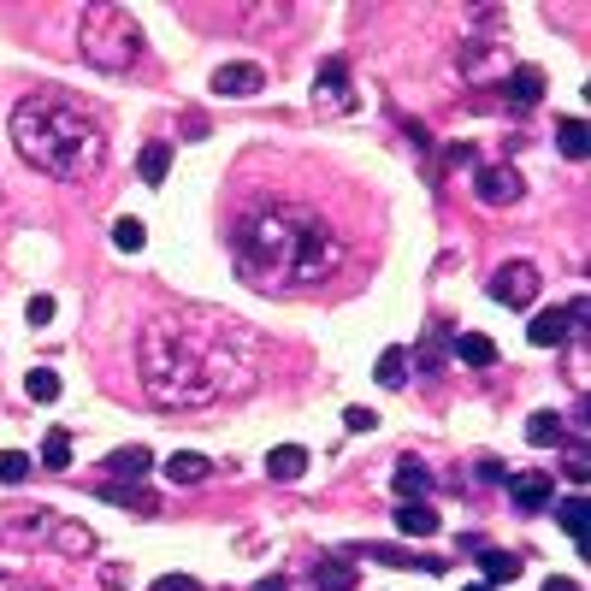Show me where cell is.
Returning a JSON list of instances; mask_svg holds the SVG:
<instances>
[{
	"mask_svg": "<svg viewBox=\"0 0 591 591\" xmlns=\"http://www.w3.org/2000/svg\"><path fill=\"white\" fill-rule=\"evenodd\" d=\"M261 337L237 320L172 308L136 337V373L160 408H213L261 385Z\"/></svg>",
	"mask_w": 591,
	"mask_h": 591,
	"instance_id": "cell-1",
	"label": "cell"
},
{
	"mask_svg": "<svg viewBox=\"0 0 591 591\" xmlns=\"http://www.w3.org/2000/svg\"><path fill=\"white\" fill-rule=\"evenodd\" d=\"M237 249V278L261 296H290V290H320L343 266V237L320 207L308 201H266L249 207L231 231Z\"/></svg>",
	"mask_w": 591,
	"mask_h": 591,
	"instance_id": "cell-2",
	"label": "cell"
},
{
	"mask_svg": "<svg viewBox=\"0 0 591 591\" xmlns=\"http://www.w3.org/2000/svg\"><path fill=\"white\" fill-rule=\"evenodd\" d=\"M12 142H18V154H24L36 172H48V178H60V184L95 178L101 160H107V131H101V119H95L77 95H66V89H36V95H24V101L12 107Z\"/></svg>",
	"mask_w": 591,
	"mask_h": 591,
	"instance_id": "cell-3",
	"label": "cell"
},
{
	"mask_svg": "<svg viewBox=\"0 0 591 591\" xmlns=\"http://www.w3.org/2000/svg\"><path fill=\"white\" fill-rule=\"evenodd\" d=\"M77 48H83V60L95 71H131L142 60V24L125 6H83Z\"/></svg>",
	"mask_w": 591,
	"mask_h": 591,
	"instance_id": "cell-4",
	"label": "cell"
},
{
	"mask_svg": "<svg viewBox=\"0 0 591 591\" xmlns=\"http://www.w3.org/2000/svg\"><path fill=\"white\" fill-rule=\"evenodd\" d=\"M48 538V550H66V556H89L95 550V532L89 526H77V521H66V515H24V521H6V538Z\"/></svg>",
	"mask_w": 591,
	"mask_h": 591,
	"instance_id": "cell-5",
	"label": "cell"
},
{
	"mask_svg": "<svg viewBox=\"0 0 591 591\" xmlns=\"http://www.w3.org/2000/svg\"><path fill=\"white\" fill-rule=\"evenodd\" d=\"M538 266L532 261H509L497 278H491V302H503V308H532L538 302Z\"/></svg>",
	"mask_w": 591,
	"mask_h": 591,
	"instance_id": "cell-6",
	"label": "cell"
},
{
	"mask_svg": "<svg viewBox=\"0 0 591 591\" xmlns=\"http://www.w3.org/2000/svg\"><path fill=\"white\" fill-rule=\"evenodd\" d=\"M473 190H479V201H491V207H509V201H521V172L515 166H479L473 172Z\"/></svg>",
	"mask_w": 591,
	"mask_h": 591,
	"instance_id": "cell-7",
	"label": "cell"
},
{
	"mask_svg": "<svg viewBox=\"0 0 591 591\" xmlns=\"http://www.w3.org/2000/svg\"><path fill=\"white\" fill-rule=\"evenodd\" d=\"M266 89V71L255 60H231V66L213 71V95H261Z\"/></svg>",
	"mask_w": 591,
	"mask_h": 591,
	"instance_id": "cell-8",
	"label": "cell"
},
{
	"mask_svg": "<svg viewBox=\"0 0 591 591\" xmlns=\"http://www.w3.org/2000/svg\"><path fill=\"white\" fill-rule=\"evenodd\" d=\"M314 101L331 107V113H349V107H355V95H349V66H343V60H326L320 83H314Z\"/></svg>",
	"mask_w": 591,
	"mask_h": 591,
	"instance_id": "cell-9",
	"label": "cell"
},
{
	"mask_svg": "<svg viewBox=\"0 0 591 591\" xmlns=\"http://www.w3.org/2000/svg\"><path fill=\"white\" fill-rule=\"evenodd\" d=\"M568 326H574L568 308H544V314H532L526 337H532V349H562V343H568Z\"/></svg>",
	"mask_w": 591,
	"mask_h": 591,
	"instance_id": "cell-10",
	"label": "cell"
},
{
	"mask_svg": "<svg viewBox=\"0 0 591 591\" xmlns=\"http://www.w3.org/2000/svg\"><path fill=\"white\" fill-rule=\"evenodd\" d=\"M426 491H432V473H426V461L402 456V461H396V497H402V503H420Z\"/></svg>",
	"mask_w": 591,
	"mask_h": 591,
	"instance_id": "cell-11",
	"label": "cell"
},
{
	"mask_svg": "<svg viewBox=\"0 0 591 591\" xmlns=\"http://www.w3.org/2000/svg\"><path fill=\"white\" fill-rule=\"evenodd\" d=\"M479 568H485V586H509V580L521 574V556H515V550H491V544H479Z\"/></svg>",
	"mask_w": 591,
	"mask_h": 591,
	"instance_id": "cell-12",
	"label": "cell"
},
{
	"mask_svg": "<svg viewBox=\"0 0 591 591\" xmlns=\"http://www.w3.org/2000/svg\"><path fill=\"white\" fill-rule=\"evenodd\" d=\"M266 473H272L278 485H290V479H302V473H308V450H302V444H278V450L266 456Z\"/></svg>",
	"mask_w": 591,
	"mask_h": 591,
	"instance_id": "cell-13",
	"label": "cell"
},
{
	"mask_svg": "<svg viewBox=\"0 0 591 591\" xmlns=\"http://www.w3.org/2000/svg\"><path fill=\"white\" fill-rule=\"evenodd\" d=\"M396 532L432 538V532H438V509H432V503H396Z\"/></svg>",
	"mask_w": 591,
	"mask_h": 591,
	"instance_id": "cell-14",
	"label": "cell"
},
{
	"mask_svg": "<svg viewBox=\"0 0 591 591\" xmlns=\"http://www.w3.org/2000/svg\"><path fill=\"white\" fill-rule=\"evenodd\" d=\"M509 491H515V503H521V509H544L556 485H550V473H515V479H509Z\"/></svg>",
	"mask_w": 591,
	"mask_h": 591,
	"instance_id": "cell-15",
	"label": "cell"
},
{
	"mask_svg": "<svg viewBox=\"0 0 591 591\" xmlns=\"http://www.w3.org/2000/svg\"><path fill=\"white\" fill-rule=\"evenodd\" d=\"M148 467H154V456H148V450H113V456H107V473H113V479H142V473H148Z\"/></svg>",
	"mask_w": 591,
	"mask_h": 591,
	"instance_id": "cell-16",
	"label": "cell"
},
{
	"mask_svg": "<svg viewBox=\"0 0 591 591\" xmlns=\"http://www.w3.org/2000/svg\"><path fill=\"white\" fill-rule=\"evenodd\" d=\"M456 355L467 361V367H491V361H497V343H491L485 331H461V337H456Z\"/></svg>",
	"mask_w": 591,
	"mask_h": 591,
	"instance_id": "cell-17",
	"label": "cell"
},
{
	"mask_svg": "<svg viewBox=\"0 0 591 591\" xmlns=\"http://www.w3.org/2000/svg\"><path fill=\"white\" fill-rule=\"evenodd\" d=\"M314 586L320 591H355V568L337 562V556H326V562H314Z\"/></svg>",
	"mask_w": 591,
	"mask_h": 591,
	"instance_id": "cell-18",
	"label": "cell"
},
{
	"mask_svg": "<svg viewBox=\"0 0 591 591\" xmlns=\"http://www.w3.org/2000/svg\"><path fill=\"white\" fill-rule=\"evenodd\" d=\"M556 521H562V532L586 550V497H562V503H556Z\"/></svg>",
	"mask_w": 591,
	"mask_h": 591,
	"instance_id": "cell-19",
	"label": "cell"
},
{
	"mask_svg": "<svg viewBox=\"0 0 591 591\" xmlns=\"http://www.w3.org/2000/svg\"><path fill=\"white\" fill-rule=\"evenodd\" d=\"M207 473H213V461L207 456H172L166 461V479H172V485H201Z\"/></svg>",
	"mask_w": 591,
	"mask_h": 591,
	"instance_id": "cell-20",
	"label": "cell"
},
{
	"mask_svg": "<svg viewBox=\"0 0 591 591\" xmlns=\"http://www.w3.org/2000/svg\"><path fill=\"white\" fill-rule=\"evenodd\" d=\"M526 444H538V450H550V444H562V414H532L526 420Z\"/></svg>",
	"mask_w": 591,
	"mask_h": 591,
	"instance_id": "cell-21",
	"label": "cell"
},
{
	"mask_svg": "<svg viewBox=\"0 0 591 591\" xmlns=\"http://www.w3.org/2000/svg\"><path fill=\"white\" fill-rule=\"evenodd\" d=\"M538 95H544V77H538V71H509V101H515V107H538Z\"/></svg>",
	"mask_w": 591,
	"mask_h": 591,
	"instance_id": "cell-22",
	"label": "cell"
},
{
	"mask_svg": "<svg viewBox=\"0 0 591 591\" xmlns=\"http://www.w3.org/2000/svg\"><path fill=\"white\" fill-rule=\"evenodd\" d=\"M166 166H172V148H166V142H148L136 172H142V184H166Z\"/></svg>",
	"mask_w": 591,
	"mask_h": 591,
	"instance_id": "cell-23",
	"label": "cell"
},
{
	"mask_svg": "<svg viewBox=\"0 0 591 591\" xmlns=\"http://www.w3.org/2000/svg\"><path fill=\"white\" fill-rule=\"evenodd\" d=\"M379 385H385V391L408 385V349H385V355H379Z\"/></svg>",
	"mask_w": 591,
	"mask_h": 591,
	"instance_id": "cell-24",
	"label": "cell"
},
{
	"mask_svg": "<svg viewBox=\"0 0 591 591\" xmlns=\"http://www.w3.org/2000/svg\"><path fill=\"white\" fill-rule=\"evenodd\" d=\"M556 148H562L568 160H586V125H580V119H562V125H556Z\"/></svg>",
	"mask_w": 591,
	"mask_h": 591,
	"instance_id": "cell-25",
	"label": "cell"
},
{
	"mask_svg": "<svg viewBox=\"0 0 591 591\" xmlns=\"http://www.w3.org/2000/svg\"><path fill=\"white\" fill-rule=\"evenodd\" d=\"M42 461H48V467H71V432L66 426H54V432L42 438Z\"/></svg>",
	"mask_w": 591,
	"mask_h": 591,
	"instance_id": "cell-26",
	"label": "cell"
},
{
	"mask_svg": "<svg viewBox=\"0 0 591 591\" xmlns=\"http://www.w3.org/2000/svg\"><path fill=\"white\" fill-rule=\"evenodd\" d=\"M101 497H107V503H119V509H142V515H154V503H148V491H125V485H101Z\"/></svg>",
	"mask_w": 591,
	"mask_h": 591,
	"instance_id": "cell-27",
	"label": "cell"
},
{
	"mask_svg": "<svg viewBox=\"0 0 591 591\" xmlns=\"http://www.w3.org/2000/svg\"><path fill=\"white\" fill-rule=\"evenodd\" d=\"M24 391L36 396V402H54V396H60V373H54V367H36V373L24 379Z\"/></svg>",
	"mask_w": 591,
	"mask_h": 591,
	"instance_id": "cell-28",
	"label": "cell"
},
{
	"mask_svg": "<svg viewBox=\"0 0 591 591\" xmlns=\"http://www.w3.org/2000/svg\"><path fill=\"white\" fill-rule=\"evenodd\" d=\"M30 479V456L24 450H0V485H24Z\"/></svg>",
	"mask_w": 591,
	"mask_h": 591,
	"instance_id": "cell-29",
	"label": "cell"
},
{
	"mask_svg": "<svg viewBox=\"0 0 591 591\" xmlns=\"http://www.w3.org/2000/svg\"><path fill=\"white\" fill-rule=\"evenodd\" d=\"M148 243V231H142V219H119L113 225V249H125V255H136Z\"/></svg>",
	"mask_w": 591,
	"mask_h": 591,
	"instance_id": "cell-30",
	"label": "cell"
},
{
	"mask_svg": "<svg viewBox=\"0 0 591 591\" xmlns=\"http://www.w3.org/2000/svg\"><path fill=\"white\" fill-rule=\"evenodd\" d=\"M343 426H349V432H373L379 414H373V408H343Z\"/></svg>",
	"mask_w": 591,
	"mask_h": 591,
	"instance_id": "cell-31",
	"label": "cell"
},
{
	"mask_svg": "<svg viewBox=\"0 0 591 591\" xmlns=\"http://www.w3.org/2000/svg\"><path fill=\"white\" fill-rule=\"evenodd\" d=\"M562 467H568V479H586V473H591V456H586V444H574V450L562 456Z\"/></svg>",
	"mask_w": 591,
	"mask_h": 591,
	"instance_id": "cell-32",
	"label": "cell"
},
{
	"mask_svg": "<svg viewBox=\"0 0 591 591\" xmlns=\"http://www.w3.org/2000/svg\"><path fill=\"white\" fill-rule=\"evenodd\" d=\"M48 320H54V296H36L30 302V326H48Z\"/></svg>",
	"mask_w": 591,
	"mask_h": 591,
	"instance_id": "cell-33",
	"label": "cell"
},
{
	"mask_svg": "<svg viewBox=\"0 0 591 591\" xmlns=\"http://www.w3.org/2000/svg\"><path fill=\"white\" fill-rule=\"evenodd\" d=\"M154 591H201V586H196V580H184V574H166Z\"/></svg>",
	"mask_w": 591,
	"mask_h": 591,
	"instance_id": "cell-34",
	"label": "cell"
},
{
	"mask_svg": "<svg viewBox=\"0 0 591 591\" xmlns=\"http://www.w3.org/2000/svg\"><path fill=\"white\" fill-rule=\"evenodd\" d=\"M568 373H574V385L586 391V349H574V361H568Z\"/></svg>",
	"mask_w": 591,
	"mask_h": 591,
	"instance_id": "cell-35",
	"label": "cell"
},
{
	"mask_svg": "<svg viewBox=\"0 0 591 591\" xmlns=\"http://www.w3.org/2000/svg\"><path fill=\"white\" fill-rule=\"evenodd\" d=\"M444 160H450V166H467V160H473V148H467V142H456V148H444Z\"/></svg>",
	"mask_w": 591,
	"mask_h": 591,
	"instance_id": "cell-36",
	"label": "cell"
},
{
	"mask_svg": "<svg viewBox=\"0 0 591 591\" xmlns=\"http://www.w3.org/2000/svg\"><path fill=\"white\" fill-rule=\"evenodd\" d=\"M544 591H580L574 580H544Z\"/></svg>",
	"mask_w": 591,
	"mask_h": 591,
	"instance_id": "cell-37",
	"label": "cell"
},
{
	"mask_svg": "<svg viewBox=\"0 0 591 591\" xmlns=\"http://www.w3.org/2000/svg\"><path fill=\"white\" fill-rule=\"evenodd\" d=\"M467 591H491V586H485V580H479V586H467Z\"/></svg>",
	"mask_w": 591,
	"mask_h": 591,
	"instance_id": "cell-38",
	"label": "cell"
}]
</instances>
